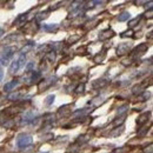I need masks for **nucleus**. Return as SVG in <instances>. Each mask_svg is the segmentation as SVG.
<instances>
[{"instance_id": "obj_4", "label": "nucleus", "mask_w": 153, "mask_h": 153, "mask_svg": "<svg viewBox=\"0 0 153 153\" xmlns=\"http://www.w3.org/2000/svg\"><path fill=\"white\" fill-rule=\"evenodd\" d=\"M37 118H38V115L34 114V112H28V113H26V114L24 115V119H22V123L24 124H33L36 120H37Z\"/></svg>"}, {"instance_id": "obj_8", "label": "nucleus", "mask_w": 153, "mask_h": 153, "mask_svg": "<svg viewBox=\"0 0 153 153\" xmlns=\"http://www.w3.org/2000/svg\"><path fill=\"white\" fill-rule=\"evenodd\" d=\"M34 47V42H30L28 45H26L21 51H20V54H22V56H25V53H27L30 50H32Z\"/></svg>"}, {"instance_id": "obj_6", "label": "nucleus", "mask_w": 153, "mask_h": 153, "mask_svg": "<svg viewBox=\"0 0 153 153\" xmlns=\"http://www.w3.org/2000/svg\"><path fill=\"white\" fill-rule=\"evenodd\" d=\"M130 50V45L128 44H121L119 47H118V54H124V53H127V51Z\"/></svg>"}, {"instance_id": "obj_7", "label": "nucleus", "mask_w": 153, "mask_h": 153, "mask_svg": "<svg viewBox=\"0 0 153 153\" xmlns=\"http://www.w3.org/2000/svg\"><path fill=\"white\" fill-rule=\"evenodd\" d=\"M42 28L45 31H48V32H52V31H57L58 30V25L56 24H50V25H44Z\"/></svg>"}, {"instance_id": "obj_15", "label": "nucleus", "mask_w": 153, "mask_h": 153, "mask_svg": "<svg viewBox=\"0 0 153 153\" xmlns=\"http://www.w3.org/2000/svg\"><path fill=\"white\" fill-rule=\"evenodd\" d=\"M2 34H4V30H2V28H0V38L2 37Z\"/></svg>"}, {"instance_id": "obj_3", "label": "nucleus", "mask_w": 153, "mask_h": 153, "mask_svg": "<svg viewBox=\"0 0 153 153\" xmlns=\"http://www.w3.org/2000/svg\"><path fill=\"white\" fill-rule=\"evenodd\" d=\"M25 61H26V56L20 54V57L18 58V60L13 61L12 65L10 66V72H11V73H17L20 68L25 65Z\"/></svg>"}, {"instance_id": "obj_14", "label": "nucleus", "mask_w": 153, "mask_h": 153, "mask_svg": "<svg viewBox=\"0 0 153 153\" xmlns=\"http://www.w3.org/2000/svg\"><path fill=\"white\" fill-rule=\"evenodd\" d=\"M2 76H4V70H2V67L0 66V81L2 80Z\"/></svg>"}, {"instance_id": "obj_2", "label": "nucleus", "mask_w": 153, "mask_h": 153, "mask_svg": "<svg viewBox=\"0 0 153 153\" xmlns=\"http://www.w3.org/2000/svg\"><path fill=\"white\" fill-rule=\"evenodd\" d=\"M13 48L12 47H6L4 48L2 53L0 54V65L1 66H7L8 62L11 61V59L13 57Z\"/></svg>"}, {"instance_id": "obj_1", "label": "nucleus", "mask_w": 153, "mask_h": 153, "mask_svg": "<svg viewBox=\"0 0 153 153\" xmlns=\"http://www.w3.org/2000/svg\"><path fill=\"white\" fill-rule=\"evenodd\" d=\"M32 143H33V139L30 134H19V137L17 139V145H18L19 149H26V147L31 146Z\"/></svg>"}, {"instance_id": "obj_5", "label": "nucleus", "mask_w": 153, "mask_h": 153, "mask_svg": "<svg viewBox=\"0 0 153 153\" xmlns=\"http://www.w3.org/2000/svg\"><path fill=\"white\" fill-rule=\"evenodd\" d=\"M18 85H19V81L16 79V80H12V81L7 82V84L5 85V87H4V90H5L6 92H11V91H13Z\"/></svg>"}, {"instance_id": "obj_10", "label": "nucleus", "mask_w": 153, "mask_h": 153, "mask_svg": "<svg viewBox=\"0 0 153 153\" xmlns=\"http://www.w3.org/2000/svg\"><path fill=\"white\" fill-rule=\"evenodd\" d=\"M127 108H128V106H127V105H125V106H123V107H120V108H119L118 113H119V114H123V113H125V112L127 111Z\"/></svg>"}, {"instance_id": "obj_13", "label": "nucleus", "mask_w": 153, "mask_h": 153, "mask_svg": "<svg viewBox=\"0 0 153 153\" xmlns=\"http://www.w3.org/2000/svg\"><path fill=\"white\" fill-rule=\"evenodd\" d=\"M33 66H34V62H28V64H27V66H26V68L30 71L31 68H33Z\"/></svg>"}, {"instance_id": "obj_9", "label": "nucleus", "mask_w": 153, "mask_h": 153, "mask_svg": "<svg viewBox=\"0 0 153 153\" xmlns=\"http://www.w3.org/2000/svg\"><path fill=\"white\" fill-rule=\"evenodd\" d=\"M131 18V14L128 13V12H124V13H121L119 17H118V20L119 21H126V20H128Z\"/></svg>"}, {"instance_id": "obj_11", "label": "nucleus", "mask_w": 153, "mask_h": 153, "mask_svg": "<svg viewBox=\"0 0 153 153\" xmlns=\"http://www.w3.org/2000/svg\"><path fill=\"white\" fill-rule=\"evenodd\" d=\"M46 100H47L46 104H47V105H51V104L53 102V100H54V96H48L46 98Z\"/></svg>"}, {"instance_id": "obj_12", "label": "nucleus", "mask_w": 153, "mask_h": 153, "mask_svg": "<svg viewBox=\"0 0 153 153\" xmlns=\"http://www.w3.org/2000/svg\"><path fill=\"white\" fill-rule=\"evenodd\" d=\"M139 20H140V17L135 18V19H134L133 21H131V22H130V26H131V27H132V26H134V25H135V24H137V22H138Z\"/></svg>"}]
</instances>
